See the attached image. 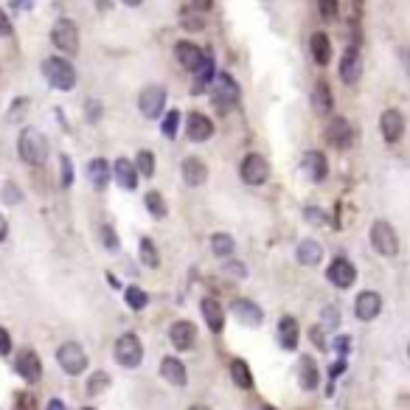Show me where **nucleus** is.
<instances>
[{"label":"nucleus","instance_id":"37","mask_svg":"<svg viewBox=\"0 0 410 410\" xmlns=\"http://www.w3.org/2000/svg\"><path fill=\"white\" fill-rule=\"evenodd\" d=\"M135 169H138V174L152 177V174H155V155H152L149 149H141V152L135 155Z\"/></svg>","mask_w":410,"mask_h":410},{"label":"nucleus","instance_id":"59","mask_svg":"<svg viewBox=\"0 0 410 410\" xmlns=\"http://www.w3.org/2000/svg\"><path fill=\"white\" fill-rule=\"evenodd\" d=\"M408 357H410V346H408Z\"/></svg>","mask_w":410,"mask_h":410},{"label":"nucleus","instance_id":"45","mask_svg":"<svg viewBox=\"0 0 410 410\" xmlns=\"http://www.w3.org/2000/svg\"><path fill=\"white\" fill-rule=\"evenodd\" d=\"M62 186H71L74 183V166H71V158L68 155H62Z\"/></svg>","mask_w":410,"mask_h":410},{"label":"nucleus","instance_id":"20","mask_svg":"<svg viewBox=\"0 0 410 410\" xmlns=\"http://www.w3.org/2000/svg\"><path fill=\"white\" fill-rule=\"evenodd\" d=\"M113 177H115V183L124 188V191H135L138 188V169L132 161H127V158H118L115 164H113Z\"/></svg>","mask_w":410,"mask_h":410},{"label":"nucleus","instance_id":"11","mask_svg":"<svg viewBox=\"0 0 410 410\" xmlns=\"http://www.w3.org/2000/svg\"><path fill=\"white\" fill-rule=\"evenodd\" d=\"M326 278L331 281V284H334V287H340V290H348V287L357 281V267H354L348 258L337 256V258L329 264Z\"/></svg>","mask_w":410,"mask_h":410},{"label":"nucleus","instance_id":"2","mask_svg":"<svg viewBox=\"0 0 410 410\" xmlns=\"http://www.w3.org/2000/svg\"><path fill=\"white\" fill-rule=\"evenodd\" d=\"M42 76L57 90H74L76 84V68L65 57H48L42 59Z\"/></svg>","mask_w":410,"mask_h":410},{"label":"nucleus","instance_id":"14","mask_svg":"<svg viewBox=\"0 0 410 410\" xmlns=\"http://www.w3.org/2000/svg\"><path fill=\"white\" fill-rule=\"evenodd\" d=\"M326 141L334 149H346L351 144V124L343 115H331L326 124Z\"/></svg>","mask_w":410,"mask_h":410},{"label":"nucleus","instance_id":"49","mask_svg":"<svg viewBox=\"0 0 410 410\" xmlns=\"http://www.w3.org/2000/svg\"><path fill=\"white\" fill-rule=\"evenodd\" d=\"M3 197H6L8 203H17V200H20V194L14 191V186H11V183H6V188H3Z\"/></svg>","mask_w":410,"mask_h":410},{"label":"nucleus","instance_id":"12","mask_svg":"<svg viewBox=\"0 0 410 410\" xmlns=\"http://www.w3.org/2000/svg\"><path fill=\"white\" fill-rule=\"evenodd\" d=\"M380 132H382V138H385L388 144L402 141V135H405V115H402L397 107L385 110L382 118H380Z\"/></svg>","mask_w":410,"mask_h":410},{"label":"nucleus","instance_id":"50","mask_svg":"<svg viewBox=\"0 0 410 410\" xmlns=\"http://www.w3.org/2000/svg\"><path fill=\"white\" fill-rule=\"evenodd\" d=\"M11 34V23H8V17L0 11V37H8Z\"/></svg>","mask_w":410,"mask_h":410},{"label":"nucleus","instance_id":"22","mask_svg":"<svg viewBox=\"0 0 410 410\" xmlns=\"http://www.w3.org/2000/svg\"><path fill=\"white\" fill-rule=\"evenodd\" d=\"M174 54H177V62L186 68V71H191L194 74V68L203 62V48L200 45H194V42H188V40H183V42H177L174 45Z\"/></svg>","mask_w":410,"mask_h":410},{"label":"nucleus","instance_id":"33","mask_svg":"<svg viewBox=\"0 0 410 410\" xmlns=\"http://www.w3.org/2000/svg\"><path fill=\"white\" fill-rule=\"evenodd\" d=\"M234 237H228V234H214L211 237V253L214 256H220V258H228V256H234Z\"/></svg>","mask_w":410,"mask_h":410},{"label":"nucleus","instance_id":"3","mask_svg":"<svg viewBox=\"0 0 410 410\" xmlns=\"http://www.w3.org/2000/svg\"><path fill=\"white\" fill-rule=\"evenodd\" d=\"M113 354H115V363H118V365H124V368H138L141 360H144V343H141L138 334L127 331V334H121V337L115 340Z\"/></svg>","mask_w":410,"mask_h":410},{"label":"nucleus","instance_id":"18","mask_svg":"<svg viewBox=\"0 0 410 410\" xmlns=\"http://www.w3.org/2000/svg\"><path fill=\"white\" fill-rule=\"evenodd\" d=\"M17 374L25 382H37L42 377V360L37 357V351H31V348L20 351V357H17Z\"/></svg>","mask_w":410,"mask_h":410},{"label":"nucleus","instance_id":"42","mask_svg":"<svg viewBox=\"0 0 410 410\" xmlns=\"http://www.w3.org/2000/svg\"><path fill=\"white\" fill-rule=\"evenodd\" d=\"M304 217H307V222H312V225H321V228H324V225L329 222L326 214H324L321 208H315V205H307V208H304Z\"/></svg>","mask_w":410,"mask_h":410},{"label":"nucleus","instance_id":"43","mask_svg":"<svg viewBox=\"0 0 410 410\" xmlns=\"http://www.w3.org/2000/svg\"><path fill=\"white\" fill-rule=\"evenodd\" d=\"M101 242L107 250H118V239H115V231L110 225H101Z\"/></svg>","mask_w":410,"mask_h":410},{"label":"nucleus","instance_id":"47","mask_svg":"<svg viewBox=\"0 0 410 410\" xmlns=\"http://www.w3.org/2000/svg\"><path fill=\"white\" fill-rule=\"evenodd\" d=\"M334 351H337V354H340V357H346V354H348V351H351V340H348V337H343V334H340V337H337V340H334Z\"/></svg>","mask_w":410,"mask_h":410},{"label":"nucleus","instance_id":"38","mask_svg":"<svg viewBox=\"0 0 410 410\" xmlns=\"http://www.w3.org/2000/svg\"><path fill=\"white\" fill-rule=\"evenodd\" d=\"M110 388V374L107 371H96L90 380H87V394L90 397H96V394H101V391H107Z\"/></svg>","mask_w":410,"mask_h":410},{"label":"nucleus","instance_id":"10","mask_svg":"<svg viewBox=\"0 0 410 410\" xmlns=\"http://www.w3.org/2000/svg\"><path fill=\"white\" fill-rule=\"evenodd\" d=\"M186 135H188V141H194V144H205L211 135H214V121L205 115V113H188L186 118Z\"/></svg>","mask_w":410,"mask_h":410},{"label":"nucleus","instance_id":"13","mask_svg":"<svg viewBox=\"0 0 410 410\" xmlns=\"http://www.w3.org/2000/svg\"><path fill=\"white\" fill-rule=\"evenodd\" d=\"M380 312H382V295H380V292L365 290V292L357 295V301H354V315H357L360 321L368 324V321H374Z\"/></svg>","mask_w":410,"mask_h":410},{"label":"nucleus","instance_id":"44","mask_svg":"<svg viewBox=\"0 0 410 410\" xmlns=\"http://www.w3.org/2000/svg\"><path fill=\"white\" fill-rule=\"evenodd\" d=\"M318 8H321V14L324 17H337V11H340V3L337 0H318Z\"/></svg>","mask_w":410,"mask_h":410},{"label":"nucleus","instance_id":"52","mask_svg":"<svg viewBox=\"0 0 410 410\" xmlns=\"http://www.w3.org/2000/svg\"><path fill=\"white\" fill-rule=\"evenodd\" d=\"M309 334H312V343H315L318 348H324V346H326V343H324V337H321V326H315Z\"/></svg>","mask_w":410,"mask_h":410},{"label":"nucleus","instance_id":"55","mask_svg":"<svg viewBox=\"0 0 410 410\" xmlns=\"http://www.w3.org/2000/svg\"><path fill=\"white\" fill-rule=\"evenodd\" d=\"M6 234H8V222H6V217L0 214V242L6 239Z\"/></svg>","mask_w":410,"mask_h":410},{"label":"nucleus","instance_id":"21","mask_svg":"<svg viewBox=\"0 0 410 410\" xmlns=\"http://www.w3.org/2000/svg\"><path fill=\"white\" fill-rule=\"evenodd\" d=\"M231 309H234L237 321H242L245 326H261V321H264V312L253 301H247V298H237L231 304Z\"/></svg>","mask_w":410,"mask_h":410},{"label":"nucleus","instance_id":"8","mask_svg":"<svg viewBox=\"0 0 410 410\" xmlns=\"http://www.w3.org/2000/svg\"><path fill=\"white\" fill-rule=\"evenodd\" d=\"M166 87L161 84H149V87H144L141 90V96H138V110H141V115L144 118H161V113H164L166 107Z\"/></svg>","mask_w":410,"mask_h":410},{"label":"nucleus","instance_id":"46","mask_svg":"<svg viewBox=\"0 0 410 410\" xmlns=\"http://www.w3.org/2000/svg\"><path fill=\"white\" fill-rule=\"evenodd\" d=\"M17 410H37V399H34L31 394L17 397Z\"/></svg>","mask_w":410,"mask_h":410},{"label":"nucleus","instance_id":"30","mask_svg":"<svg viewBox=\"0 0 410 410\" xmlns=\"http://www.w3.org/2000/svg\"><path fill=\"white\" fill-rule=\"evenodd\" d=\"M87 180L96 186V188H107L110 183V164L104 158H93L87 164Z\"/></svg>","mask_w":410,"mask_h":410},{"label":"nucleus","instance_id":"17","mask_svg":"<svg viewBox=\"0 0 410 410\" xmlns=\"http://www.w3.org/2000/svg\"><path fill=\"white\" fill-rule=\"evenodd\" d=\"M363 76V57L357 48H346L340 57V79L346 84H354Z\"/></svg>","mask_w":410,"mask_h":410},{"label":"nucleus","instance_id":"7","mask_svg":"<svg viewBox=\"0 0 410 410\" xmlns=\"http://www.w3.org/2000/svg\"><path fill=\"white\" fill-rule=\"evenodd\" d=\"M211 93H214V101H217V107L220 110H228V107H234L237 101H239V84L234 82V76L231 74H217L214 76V82H211Z\"/></svg>","mask_w":410,"mask_h":410},{"label":"nucleus","instance_id":"27","mask_svg":"<svg viewBox=\"0 0 410 410\" xmlns=\"http://www.w3.org/2000/svg\"><path fill=\"white\" fill-rule=\"evenodd\" d=\"M161 377L166 382H171L174 388H183L186 385V365L177 357H164L161 360Z\"/></svg>","mask_w":410,"mask_h":410},{"label":"nucleus","instance_id":"35","mask_svg":"<svg viewBox=\"0 0 410 410\" xmlns=\"http://www.w3.org/2000/svg\"><path fill=\"white\" fill-rule=\"evenodd\" d=\"M138 256H141V261H144V267H158L161 264V256H158V247L152 239H141V245H138Z\"/></svg>","mask_w":410,"mask_h":410},{"label":"nucleus","instance_id":"5","mask_svg":"<svg viewBox=\"0 0 410 410\" xmlns=\"http://www.w3.org/2000/svg\"><path fill=\"white\" fill-rule=\"evenodd\" d=\"M51 42L65 54H76L79 51V25L68 17L57 20L54 28H51Z\"/></svg>","mask_w":410,"mask_h":410},{"label":"nucleus","instance_id":"15","mask_svg":"<svg viewBox=\"0 0 410 410\" xmlns=\"http://www.w3.org/2000/svg\"><path fill=\"white\" fill-rule=\"evenodd\" d=\"M169 340H171V346H174L177 351H188V348H194V343H197V326H194L191 321H177V324H171V329H169Z\"/></svg>","mask_w":410,"mask_h":410},{"label":"nucleus","instance_id":"40","mask_svg":"<svg viewBox=\"0 0 410 410\" xmlns=\"http://www.w3.org/2000/svg\"><path fill=\"white\" fill-rule=\"evenodd\" d=\"M180 23H183V28H186V31H203V28H205V20H203L200 14H194V11L183 14V17H180Z\"/></svg>","mask_w":410,"mask_h":410},{"label":"nucleus","instance_id":"36","mask_svg":"<svg viewBox=\"0 0 410 410\" xmlns=\"http://www.w3.org/2000/svg\"><path fill=\"white\" fill-rule=\"evenodd\" d=\"M124 301H127L130 309L138 312V309H144V307L149 304V295H147L141 287H127V290H124Z\"/></svg>","mask_w":410,"mask_h":410},{"label":"nucleus","instance_id":"29","mask_svg":"<svg viewBox=\"0 0 410 410\" xmlns=\"http://www.w3.org/2000/svg\"><path fill=\"white\" fill-rule=\"evenodd\" d=\"M309 48H312V59H315L321 68H326L329 59H331V40H329L324 31H318V34H312Z\"/></svg>","mask_w":410,"mask_h":410},{"label":"nucleus","instance_id":"28","mask_svg":"<svg viewBox=\"0 0 410 410\" xmlns=\"http://www.w3.org/2000/svg\"><path fill=\"white\" fill-rule=\"evenodd\" d=\"M295 258H298L301 264H307V267H315V264H321V258H324V247L318 245L315 239H301V242H298V250H295Z\"/></svg>","mask_w":410,"mask_h":410},{"label":"nucleus","instance_id":"19","mask_svg":"<svg viewBox=\"0 0 410 410\" xmlns=\"http://www.w3.org/2000/svg\"><path fill=\"white\" fill-rule=\"evenodd\" d=\"M298 382H301L304 391H315V388H318V382H321V371H318L315 357L301 354V360H298Z\"/></svg>","mask_w":410,"mask_h":410},{"label":"nucleus","instance_id":"6","mask_svg":"<svg viewBox=\"0 0 410 410\" xmlns=\"http://www.w3.org/2000/svg\"><path fill=\"white\" fill-rule=\"evenodd\" d=\"M57 363H59V368L65 371V374H71V377H79L84 368H87V354H84V348L79 343H62L59 346V351H57Z\"/></svg>","mask_w":410,"mask_h":410},{"label":"nucleus","instance_id":"41","mask_svg":"<svg viewBox=\"0 0 410 410\" xmlns=\"http://www.w3.org/2000/svg\"><path fill=\"white\" fill-rule=\"evenodd\" d=\"M222 273L231 275V278H247V267L242 261H225V264H222Z\"/></svg>","mask_w":410,"mask_h":410},{"label":"nucleus","instance_id":"31","mask_svg":"<svg viewBox=\"0 0 410 410\" xmlns=\"http://www.w3.org/2000/svg\"><path fill=\"white\" fill-rule=\"evenodd\" d=\"M214 76H217V68H214V57L205 51V54H203V62L194 68V79H197V84L203 87V84L214 82Z\"/></svg>","mask_w":410,"mask_h":410},{"label":"nucleus","instance_id":"25","mask_svg":"<svg viewBox=\"0 0 410 410\" xmlns=\"http://www.w3.org/2000/svg\"><path fill=\"white\" fill-rule=\"evenodd\" d=\"M180 174H183V180L188 183V186H203L205 180H208V166L203 164L200 158H186L183 164H180Z\"/></svg>","mask_w":410,"mask_h":410},{"label":"nucleus","instance_id":"39","mask_svg":"<svg viewBox=\"0 0 410 410\" xmlns=\"http://www.w3.org/2000/svg\"><path fill=\"white\" fill-rule=\"evenodd\" d=\"M177 124H180V113L177 110H169L164 118V124H161V130H164L166 138H174L177 135Z\"/></svg>","mask_w":410,"mask_h":410},{"label":"nucleus","instance_id":"51","mask_svg":"<svg viewBox=\"0 0 410 410\" xmlns=\"http://www.w3.org/2000/svg\"><path fill=\"white\" fill-rule=\"evenodd\" d=\"M324 315H326V326H337V309L334 307H326Z\"/></svg>","mask_w":410,"mask_h":410},{"label":"nucleus","instance_id":"53","mask_svg":"<svg viewBox=\"0 0 410 410\" xmlns=\"http://www.w3.org/2000/svg\"><path fill=\"white\" fill-rule=\"evenodd\" d=\"M191 3L197 6V11H208L214 6V0H191Z\"/></svg>","mask_w":410,"mask_h":410},{"label":"nucleus","instance_id":"54","mask_svg":"<svg viewBox=\"0 0 410 410\" xmlns=\"http://www.w3.org/2000/svg\"><path fill=\"white\" fill-rule=\"evenodd\" d=\"M45 410H68V408H65V402H62V399H51Z\"/></svg>","mask_w":410,"mask_h":410},{"label":"nucleus","instance_id":"58","mask_svg":"<svg viewBox=\"0 0 410 410\" xmlns=\"http://www.w3.org/2000/svg\"><path fill=\"white\" fill-rule=\"evenodd\" d=\"M258 410H275V408H270V405H264V408H258Z\"/></svg>","mask_w":410,"mask_h":410},{"label":"nucleus","instance_id":"16","mask_svg":"<svg viewBox=\"0 0 410 410\" xmlns=\"http://www.w3.org/2000/svg\"><path fill=\"white\" fill-rule=\"evenodd\" d=\"M301 171L312 180V183H321V180H326L329 174V164L326 158H324V152H318V149H309V152H304V158H301Z\"/></svg>","mask_w":410,"mask_h":410},{"label":"nucleus","instance_id":"24","mask_svg":"<svg viewBox=\"0 0 410 410\" xmlns=\"http://www.w3.org/2000/svg\"><path fill=\"white\" fill-rule=\"evenodd\" d=\"M200 309H203V318H205V324H208V329H211L214 334H220V331L225 329V309L220 307L217 298H203Z\"/></svg>","mask_w":410,"mask_h":410},{"label":"nucleus","instance_id":"48","mask_svg":"<svg viewBox=\"0 0 410 410\" xmlns=\"http://www.w3.org/2000/svg\"><path fill=\"white\" fill-rule=\"evenodd\" d=\"M11 351V337H8V331L0 326V357H6Z\"/></svg>","mask_w":410,"mask_h":410},{"label":"nucleus","instance_id":"9","mask_svg":"<svg viewBox=\"0 0 410 410\" xmlns=\"http://www.w3.org/2000/svg\"><path fill=\"white\" fill-rule=\"evenodd\" d=\"M239 177L245 180L247 186H264L267 177H270V164H267L261 155L250 152L245 161H242V166H239Z\"/></svg>","mask_w":410,"mask_h":410},{"label":"nucleus","instance_id":"57","mask_svg":"<svg viewBox=\"0 0 410 410\" xmlns=\"http://www.w3.org/2000/svg\"><path fill=\"white\" fill-rule=\"evenodd\" d=\"M188 410H211V408H208V405H191Z\"/></svg>","mask_w":410,"mask_h":410},{"label":"nucleus","instance_id":"23","mask_svg":"<svg viewBox=\"0 0 410 410\" xmlns=\"http://www.w3.org/2000/svg\"><path fill=\"white\" fill-rule=\"evenodd\" d=\"M312 110H315V115H329L331 113V107H334V98H331V87H329L326 79H318L315 87H312Z\"/></svg>","mask_w":410,"mask_h":410},{"label":"nucleus","instance_id":"26","mask_svg":"<svg viewBox=\"0 0 410 410\" xmlns=\"http://www.w3.org/2000/svg\"><path fill=\"white\" fill-rule=\"evenodd\" d=\"M275 334H278L281 348H287V351H295V348H298V324H295L292 315H284V318L278 321Z\"/></svg>","mask_w":410,"mask_h":410},{"label":"nucleus","instance_id":"4","mask_svg":"<svg viewBox=\"0 0 410 410\" xmlns=\"http://www.w3.org/2000/svg\"><path fill=\"white\" fill-rule=\"evenodd\" d=\"M371 245H374V250H377L380 256L394 258V256L399 253V237H397L394 225L385 222V220H377V222L371 225Z\"/></svg>","mask_w":410,"mask_h":410},{"label":"nucleus","instance_id":"56","mask_svg":"<svg viewBox=\"0 0 410 410\" xmlns=\"http://www.w3.org/2000/svg\"><path fill=\"white\" fill-rule=\"evenodd\" d=\"M121 3H124V6H130V8H135V6H141L144 0H121Z\"/></svg>","mask_w":410,"mask_h":410},{"label":"nucleus","instance_id":"60","mask_svg":"<svg viewBox=\"0 0 410 410\" xmlns=\"http://www.w3.org/2000/svg\"><path fill=\"white\" fill-rule=\"evenodd\" d=\"M84 410H93V408H84Z\"/></svg>","mask_w":410,"mask_h":410},{"label":"nucleus","instance_id":"1","mask_svg":"<svg viewBox=\"0 0 410 410\" xmlns=\"http://www.w3.org/2000/svg\"><path fill=\"white\" fill-rule=\"evenodd\" d=\"M17 152H20L23 164L40 166L45 164V158H48V141H45V135L37 127H25L20 132V138H17Z\"/></svg>","mask_w":410,"mask_h":410},{"label":"nucleus","instance_id":"32","mask_svg":"<svg viewBox=\"0 0 410 410\" xmlns=\"http://www.w3.org/2000/svg\"><path fill=\"white\" fill-rule=\"evenodd\" d=\"M231 380L239 385V388H250L253 385V374H250V365H247L242 357H237L231 363Z\"/></svg>","mask_w":410,"mask_h":410},{"label":"nucleus","instance_id":"34","mask_svg":"<svg viewBox=\"0 0 410 410\" xmlns=\"http://www.w3.org/2000/svg\"><path fill=\"white\" fill-rule=\"evenodd\" d=\"M144 205H147V211L155 217V220H164L166 217V200H164V194L161 191H149L147 197H144Z\"/></svg>","mask_w":410,"mask_h":410}]
</instances>
